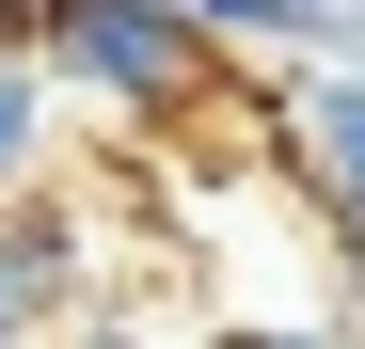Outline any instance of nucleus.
<instances>
[{"label": "nucleus", "instance_id": "39448f33", "mask_svg": "<svg viewBox=\"0 0 365 349\" xmlns=\"http://www.w3.org/2000/svg\"><path fill=\"white\" fill-rule=\"evenodd\" d=\"M48 174H64V95H48L32 32L0 16V207H16V191H48Z\"/></svg>", "mask_w": 365, "mask_h": 349}, {"label": "nucleus", "instance_id": "7ed1b4c3", "mask_svg": "<svg viewBox=\"0 0 365 349\" xmlns=\"http://www.w3.org/2000/svg\"><path fill=\"white\" fill-rule=\"evenodd\" d=\"M270 159H286V191H302L318 239H365V64H349V48H334V64H286Z\"/></svg>", "mask_w": 365, "mask_h": 349}, {"label": "nucleus", "instance_id": "f257e3e1", "mask_svg": "<svg viewBox=\"0 0 365 349\" xmlns=\"http://www.w3.org/2000/svg\"><path fill=\"white\" fill-rule=\"evenodd\" d=\"M32 64L64 111H96V127H191V111L222 95V48L175 16V0H32Z\"/></svg>", "mask_w": 365, "mask_h": 349}, {"label": "nucleus", "instance_id": "0eeeda50", "mask_svg": "<svg viewBox=\"0 0 365 349\" xmlns=\"http://www.w3.org/2000/svg\"><path fill=\"white\" fill-rule=\"evenodd\" d=\"M48 349H143V318L111 302V318H80V333H48Z\"/></svg>", "mask_w": 365, "mask_h": 349}, {"label": "nucleus", "instance_id": "6e6552de", "mask_svg": "<svg viewBox=\"0 0 365 349\" xmlns=\"http://www.w3.org/2000/svg\"><path fill=\"white\" fill-rule=\"evenodd\" d=\"M0 349H32V318H16V302H0Z\"/></svg>", "mask_w": 365, "mask_h": 349}, {"label": "nucleus", "instance_id": "1a4fd4ad", "mask_svg": "<svg viewBox=\"0 0 365 349\" xmlns=\"http://www.w3.org/2000/svg\"><path fill=\"white\" fill-rule=\"evenodd\" d=\"M349 64H365V16H349Z\"/></svg>", "mask_w": 365, "mask_h": 349}, {"label": "nucleus", "instance_id": "20e7f679", "mask_svg": "<svg viewBox=\"0 0 365 349\" xmlns=\"http://www.w3.org/2000/svg\"><path fill=\"white\" fill-rule=\"evenodd\" d=\"M175 16H191L222 64H334L365 0H175Z\"/></svg>", "mask_w": 365, "mask_h": 349}, {"label": "nucleus", "instance_id": "f03ea898", "mask_svg": "<svg viewBox=\"0 0 365 349\" xmlns=\"http://www.w3.org/2000/svg\"><path fill=\"white\" fill-rule=\"evenodd\" d=\"M0 302L32 318V349L80 333V318H111V207L80 191V174H48V191L0 207Z\"/></svg>", "mask_w": 365, "mask_h": 349}, {"label": "nucleus", "instance_id": "423d86ee", "mask_svg": "<svg viewBox=\"0 0 365 349\" xmlns=\"http://www.w3.org/2000/svg\"><path fill=\"white\" fill-rule=\"evenodd\" d=\"M191 349H349V333H334V318H207Z\"/></svg>", "mask_w": 365, "mask_h": 349}]
</instances>
